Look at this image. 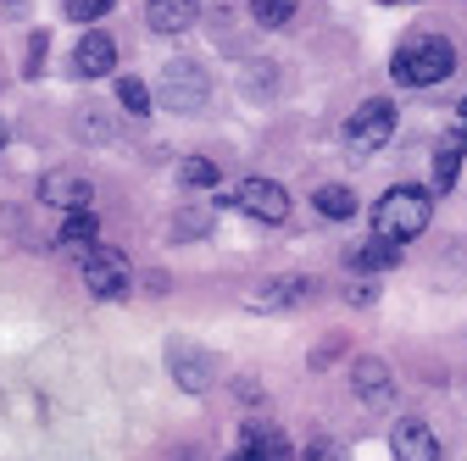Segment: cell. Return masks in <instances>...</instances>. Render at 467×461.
<instances>
[{"label":"cell","mask_w":467,"mask_h":461,"mask_svg":"<svg viewBox=\"0 0 467 461\" xmlns=\"http://www.w3.org/2000/svg\"><path fill=\"white\" fill-rule=\"evenodd\" d=\"M429 217H434L429 190H418V184H395V190H384L379 206H373V234L389 240V245H406V240H418L423 228H429Z\"/></svg>","instance_id":"cell-1"},{"label":"cell","mask_w":467,"mask_h":461,"mask_svg":"<svg viewBox=\"0 0 467 461\" xmlns=\"http://www.w3.org/2000/svg\"><path fill=\"white\" fill-rule=\"evenodd\" d=\"M451 67H456V50H451V39H440V34H412V39L395 50V62H389L395 84H412V89L445 84Z\"/></svg>","instance_id":"cell-2"},{"label":"cell","mask_w":467,"mask_h":461,"mask_svg":"<svg viewBox=\"0 0 467 461\" xmlns=\"http://www.w3.org/2000/svg\"><path fill=\"white\" fill-rule=\"evenodd\" d=\"M167 111H179V118H195V111L212 100V73L201 62H190V56H179V62H167L161 78H156V95Z\"/></svg>","instance_id":"cell-3"},{"label":"cell","mask_w":467,"mask_h":461,"mask_svg":"<svg viewBox=\"0 0 467 461\" xmlns=\"http://www.w3.org/2000/svg\"><path fill=\"white\" fill-rule=\"evenodd\" d=\"M395 139V100H362L357 111H350V123H345V150L350 156H373Z\"/></svg>","instance_id":"cell-4"},{"label":"cell","mask_w":467,"mask_h":461,"mask_svg":"<svg viewBox=\"0 0 467 461\" xmlns=\"http://www.w3.org/2000/svg\"><path fill=\"white\" fill-rule=\"evenodd\" d=\"M78 272H84V290H89L95 301H123V295H129V278H134L129 256L111 251V245L84 251V256H78Z\"/></svg>","instance_id":"cell-5"},{"label":"cell","mask_w":467,"mask_h":461,"mask_svg":"<svg viewBox=\"0 0 467 461\" xmlns=\"http://www.w3.org/2000/svg\"><path fill=\"white\" fill-rule=\"evenodd\" d=\"M167 373L184 394H206L212 389V351H201L190 339H172L167 344Z\"/></svg>","instance_id":"cell-6"},{"label":"cell","mask_w":467,"mask_h":461,"mask_svg":"<svg viewBox=\"0 0 467 461\" xmlns=\"http://www.w3.org/2000/svg\"><path fill=\"white\" fill-rule=\"evenodd\" d=\"M234 206L245 217H256V222H289V190L273 184V179H245L234 190Z\"/></svg>","instance_id":"cell-7"},{"label":"cell","mask_w":467,"mask_h":461,"mask_svg":"<svg viewBox=\"0 0 467 461\" xmlns=\"http://www.w3.org/2000/svg\"><path fill=\"white\" fill-rule=\"evenodd\" d=\"M39 200L56 206V211H89V179H84V172L56 167V172L39 179Z\"/></svg>","instance_id":"cell-8"},{"label":"cell","mask_w":467,"mask_h":461,"mask_svg":"<svg viewBox=\"0 0 467 461\" xmlns=\"http://www.w3.org/2000/svg\"><path fill=\"white\" fill-rule=\"evenodd\" d=\"M350 389L362 394V406H389L395 400V373L384 356H357V367H350Z\"/></svg>","instance_id":"cell-9"},{"label":"cell","mask_w":467,"mask_h":461,"mask_svg":"<svg viewBox=\"0 0 467 461\" xmlns=\"http://www.w3.org/2000/svg\"><path fill=\"white\" fill-rule=\"evenodd\" d=\"M111 67H117V39L100 34V28H89L73 45V78H106Z\"/></svg>","instance_id":"cell-10"},{"label":"cell","mask_w":467,"mask_h":461,"mask_svg":"<svg viewBox=\"0 0 467 461\" xmlns=\"http://www.w3.org/2000/svg\"><path fill=\"white\" fill-rule=\"evenodd\" d=\"M389 450H395V461H440V439L423 417H400L389 434Z\"/></svg>","instance_id":"cell-11"},{"label":"cell","mask_w":467,"mask_h":461,"mask_svg":"<svg viewBox=\"0 0 467 461\" xmlns=\"http://www.w3.org/2000/svg\"><path fill=\"white\" fill-rule=\"evenodd\" d=\"M317 295V283L301 278V272H289V278H267L262 290H256V312H296Z\"/></svg>","instance_id":"cell-12"},{"label":"cell","mask_w":467,"mask_h":461,"mask_svg":"<svg viewBox=\"0 0 467 461\" xmlns=\"http://www.w3.org/2000/svg\"><path fill=\"white\" fill-rule=\"evenodd\" d=\"M195 17H201V0H145V23H150V34H184V28H195Z\"/></svg>","instance_id":"cell-13"},{"label":"cell","mask_w":467,"mask_h":461,"mask_svg":"<svg viewBox=\"0 0 467 461\" xmlns=\"http://www.w3.org/2000/svg\"><path fill=\"white\" fill-rule=\"evenodd\" d=\"M345 267L350 272H362V278H379V272H389V267H400V245H389V240H362L357 251L345 256Z\"/></svg>","instance_id":"cell-14"},{"label":"cell","mask_w":467,"mask_h":461,"mask_svg":"<svg viewBox=\"0 0 467 461\" xmlns=\"http://www.w3.org/2000/svg\"><path fill=\"white\" fill-rule=\"evenodd\" d=\"M240 439H245V456H256V461H296V450H289V439L278 428H256L251 423Z\"/></svg>","instance_id":"cell-15"},{"label":"cell","mask_w":467,"mask_h":461,"mask_svg":"<svg viewBox=\"0 0 467 461\" xmlns=\"http://www.w3.org/2000/svg\"><path fill=\"white\" fill-rule=\"evenodd\" d=\"M462 134H445L440 139V150H434V195H445V190H456V167H462Z\"/></svg>","instance_id":"cell-16"},{"label":"cell","mask_w":467,"mask_h":461,"mask_svg":"<svg viewBox=\"0 0 467 461\" xmlns=\"http://www.w3.org/2000/svg\"><path fill=\"white\" fill-rule=\"evenodd\" d=\"M312 206H317L328 222H345V217H357V195H350L345 184H323V190L312 195Z\"/></svg>","instance_id":"cell-17"},{"label":"cell","mask_w":467,"mask_h":461,"mask_svg":"<svg viewBox=\"0 0 467 461\" xmlns=\"http://www.w3.org/2000/svg\"><path fill=\"white\" fill-rule=\"evenodd\" d=\"M179 184H184V190H217L223 172H217L212 156H184V161H179Z\"/></svg>","instance_id":"cell-18"},{"label":"cell","mask_w":467,"mask_h":461,"mask_svg":"<svg viewBox=\"0 0 467 461\" xmlns=\"http://www.w3.org/2000/svg\"><path fill=\"white\" fill-rule=\"evenodd\" d=\"M95 234H100V217L95 211H67V222H62V245L67 251H89Z\"/></svg>","instance_id":"cell-19"},{"label":"cell","mask_w":467,"mask_h":461,"mask_svg":"<svg viewBox=\"0 0 467 461\" xmlns=\"http://www.w3.org/2000/svg\"><path fill=\"white\" fill-rule=\"evenodd\" d=\"M212 234V211H201V206H184L179 217H172V240H206Z\"/></svg>","instance_id":"cell-20"},{"label":"cell","mask_w":467,"mask_h":461,"mask_svg":"<svg viewBox=\"0 0 467 461\" xmlns=\"http://www.w3.org/2000/svg\"><path fill=\"white\" fill-rule=\"evenodd\" d=\"M296 6H301V0H251V17L262 28H284L289 17H296Z\"/></svg>","instance_id":"cell-21"},{"label":"cell","mask_w":467,"mask_h":461,"mask_svg":"<svg viewBox=\"0 0 467 461\" xmlns=\"http://www.w3.org/2000/svg\"><path fill=\"white\" fill-rule=\"evenodd\" d=\"M117 100H123L129 118H145V111L156 106V100H150V89H145V78H134V73H129L123 84H117Z\"/></svg>","instance_id":"cell-22"},{"label":"cell","mask_w":467,"mask_h":461,"mask_svg":"<svg viewBox=\"0 0 467 461\" xmlns=\"http://www.w3.org/2000/svg\"><path fill=\"white\" fill-rule=\"evenodd\" d=\"M78 139H89V145H106L111 139V118H106L100 106H84L78 111Z\"/></svg>","instance_id":"cell-23"},{"label":"cell","mask_w":467,"mask_h":461,"mask_svg":"<svg viewBox=\"0 0 467 461\" xmlns=\"http://www.w3.org/2000/svg\"><path fill=\"white\" fill-rule=\"evenodd\" d=\"M296 461H345V450H339V439L317 434V439H306V445H301V456H296Z\"/></svg>","instance_id":"cell-24"},{"label":"cell","mask_w":467,"mask_h":461,"mask_svg":"<svg viewBox=\"0 0 467 461\" xmlns=\"http://www.w3.org/2000/svg\"><path fill=\"white\" fill-rule=\"evenodd\" d=\"M345 301H350V306H362V312L379 306V278H350V283H345Z\"/></svg>","instance_id":"cell-25"},{"label":"cell","mask_w":467,"mask_h":461,"mask_svg":"<svg viewBox=\"0 0 467 461\" xmlns=\"http://www.w3.org/2000/svg\"><path fill=\"white\" fill-rule=\"evenodd\" d=\"M62 6H67L73 23H95V17H106V12L117 6V0H62Z\"/></svg>","instance_id":"cell-26"},{"label":"cell","mask_w":467,"mask_h":461,"mask_svg":"<svg viewBox=\"0 0 467 461\" xmlns=\"http://www.w3.org/2000/svg\"><path fill=\"white\" fill-rule=\"evenodd\" d=\"M273 78H278V73H273L267 62H256V67L245 73V95H251V100H267V95H273Z\"/></svg>","instance_id":"cell-27"},{"label":"cell","mask_w":467,"mask_h":461,"mask_svg":"<svg viewBox=\"0 0 467 461\" xmlns=\"http://www.w3.org/2000/svg\"><path fill=\"white\" fill-rule=\"evenodd\" d=\"M45 50H50V34H34V39H28V56H23V73H28V78L45 73Z\"/></svg>","instance_id":"cell-28"},{"label":"cell","mask_w":467,"mask_h":461,"mask_svg":"<svg viewBox=\"0 0 467 461\" xmlns=\"http://www.w3.org/2000/svg\"><path fill=\"white\" fill-rule=\"evenodd\" d=\"M339 344H345V339H323V344H317V351H312V367H328V362L339 356Z\"/></svg>","instance_id":"cell-29"},{"label":"cell","mask_w":467,"mask_h":461,"mask_svg":"<svg viewBox=\"0 0 467 461\" xmlns=\"http://www.w3.org/2000/svg\"><path fill=\"white\" fill-rule=\"evenodd\" d=\"M234 389H240V400H262V384H251V378H240Z\"/></svg>","instance_id":"cell-30"},{"label":"cell","mask_w":467,"mask_h":461,"mask_svg":"<svg viewBox=\"0 0 467 461\" xmlns=\"http://www.w3.org/2000/svg\"><path fill=\"white\" fill-rule=\"evenodd\" d=\"M6 139H12V134H6V123H0V145H6Z\"/></svg>","instance_id":"cell-31"},{"label":"cell","mask_w":467,"mask_h":461,"mask_svg":"<svg viewBox=\"0 0 467 461\" xmlns=\"http://www.w3.org/2000/svg\"><path fill=\"white\" fill-rule=\"evenodd\" d=\"M234 461H256V456H245V450H240V456H234Z\"/></svg>","instance_id":"cell-32"},{"label":"cell","mask_w":467,"mask_h":461,"mask_svg":"<svg viewBox=\"0 0 467 461\" xmlns=\"http://www.w3.org/2000/svg\"><path fill=\"white\" fill-rule=\"evenodd\" d=\"M462 145H467V128H462Z\"/></svg>","instance_id":"cell-33"}]
</instances>
